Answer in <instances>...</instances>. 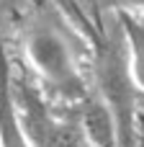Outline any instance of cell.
Returning <instances> with one entry per match:
<instances>
[{"label":"cell","instance_id":"1","mask_svg":"<svg viewBox=\"0 0 144 147\" xmlns=\"http://www.w3.org/2000/svg\"><path fill=\"white\" fill-rule=\"evenodd\" d=\"M23 52L31 70L49 90L62 93L70 101H82L88 96L82 85L75 36L72 31L64 28V23L52 8H44L41 13H36L33 21L26 26Z\"/></svg>","mask_w":144,"mask_h":147},{"label":"cell","instance_id":"2","mask_svg":"<svg viewBox=\"0 0 144 147\" xmlns=\"http://www.w3.org/2000/svg\"><path fill=\"white\" fill-rule=\"evenodd\" d=\"M98 90L100 101L111 111L116 147H137V119H139V85L129 65V41L119 18L103 23V41L98 52Z\"/></svg>","mask_w":144,"mask_h":147},{"label":"cell","instance_id":"3","mask_svg":"<svg viewBox=\"0 0 144 147\" xmlns=\"http://www.w3.org/2000/svg\"><path fill=\"white\" fill-rule=\"evenodd\" d=\"M8 93L13 101L18 127L31 147H98L85 132L80 116L72 119L54 111L36 93L33 85L21 80L13 88H8Z\"/></svg>","mask_w":144,"mask_h":147},{"label":"cell","instance_id":"4","mask_svg":"<svg viewBox=\"0 0 144 147\" xmlns=\"http://www.w3.org/2000/svg\"><path fill=\"white\" fill-rule=\"evenodd\" d=\"M0 147H31L28 140L23 137L21 127H18L5 78L0 80Z\"/></svg>","mask_w":144,"mask_h":147}]
</instances>
